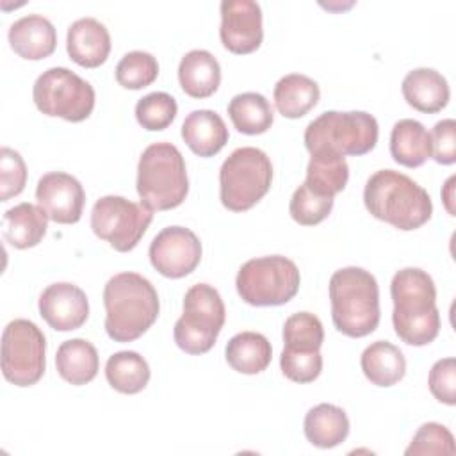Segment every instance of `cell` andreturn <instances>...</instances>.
I'll return each mask as SVG.
<instances>
[{
    "label": "cell",
    "mask_w": 456,
    "mask_h": 456,
    "mask_svg": "<svg viewBox=\"0 0 456 456\" xmlns=\"http://www.w3.org/2000/svg\"><path fill=\"white\" fill-rule=\"evenodd\" d=\"M390 296L394 301L392 324L395 335L408 346L431 344L440 331L433 278L419 267H404L394 274Z\"/></svg>",
    "instance_id": "6da1fadb"
},
{
    "label": "cell",
    "mask_w": 456,
    "mask_h": 456,
    "mask_svg": "<svg viewBox=\"0 0 456 456\" xmlns=\"http://www.w3.org/2000/svg\"><path fill=\"white\" fill-rule=\"evenodd\" d=\"M105 331L114 342H132L159 317V294L137 273H118L103 287Z\"/></svg>",
    "instance_id": "7a4b0ae2"
},
{
    "label": "cell",
    "mask_w": 456,
    "mask_h": 456,
    "mask_svg": "<svg viewBox=\"0 0 456 456\" xmlns=\"http://www.w3.org/2000/svg\"><path fill=\"white\" fill-rule=\"evenodd\" d=\"M363 203L372 217L403 232L420 228L433 214L428 191L394 169H379L369 176L363 187Z\"/></svg>",
    "instance_id": "3957f363"
},
{
    "label": "cell",
    "mask_w": 456,
    "mask_h": 456,
    "mask_svg": "<svg viewBox=\"0 0 456 456\" xmlns=\"http://www.w3.org/2000/svg\"><path fill=\"white\" fill-rule=\"evenodd\" d=\"M331 319L353 338L370 335L379 324V287L376 278L356 265L342 267L330 278Z\"/></svg>",
    "instance_id": "277c9868"
},
{
    "label": "cell",
    "mask_w": 456,
    "mask_h": 456,
    "mask_svg": "<svg viewBox=\"0 0 456 456\" xmlns=\"http://www.w3.org/2000/svg\"><path fill=\"white\" fill-rule=\"evenodd\" d=\"M137 194L151 210H171L183 203L189 192L185 160L171 142L150 144L137 164Z\"/></svg>",
    "instance_id": "5b68a950"
},
{
    "label": "cell",
    "mask_w": 456,
    "mask_h": 456,
    "mask_svg": "<svg viewBox=\"0 0 456 456\" xmlns=\"http://www.w3.org/2000/svg\"><path fill=\"white\" fill-rule=\"evenodd\" d=\"M273 164L265 151L255 146L233 150L219 169V200L232 212L255 207L271 189Z\"/></svg>",
    "instance_id": "8992f818"
},
{
    "label": "cell",
    "mask_w": 456,
    "mask_h": 456,
    "mask_svg": "<svg viewBox=\"0 0 456 456\" xmlns=\"http://www.w3.org/2000/svg\"><path fill=\"white\" fill-rule=\"evenodd\" d=\"M379 135L378 121L363 110H328L308 123L303 141L306 150H331L335 153L360 157L374 150Z\"/></svg>",
    "instance_id": "52a82bcc"
},
{
    "label": "cell",
    "mask_w": 456,
    "mask_h": 456,
    "mask_svg": "<svg viewBox=\"0 0 456 456\" xmlns=\"http://www.w3.org/2000/svg\"><path fill=\"white\" fill-rule=\"evenodd\" d=\"M297 265L281 255L251 258L240 265L235 287L240 299L251 306H280L299 290Z\"/></svg>",
    "instance_id": "ba28073f"
},
{
    "label": "cell",
    "mask_w": 456,
    "mask_h": 456,
    "mask_svg": "<svg viewBox=\"0 0 456 456\" xmlns=\"http://www.w3.org/2000/svg\"><path fill=\"white\" fill-rule=\"evenodd\" d=\"M226 319V308L219 292L208 283L192 285L183 296V314L175 322L176 346L189 354L208 353Z\"/></svg>",
    "instance_id": "9c48e42d"
},
{
    "label": "cell",
    "mask_w": 456,
    "mask_h": 456,
    "mask_svg": "<svg viewBox=\"0 0 456 456\" xmlns=\"http://www.w3.org/2000/svg\"><path fill=\"white\" fill-rule=\"evenodd\" d=\"M32 100L39 112L78 123L91 116L96 94L87 80L68 68L55 66L36 78Z\"/></svg>",
    "instance_id": "30bf717a"
},
{
    "label": "cell",
    "mask_w": 456,
    "mask_h": 456,
    "mask_svg": "<svg viewBox=\"0 0 456 456\" xmlns=\"http://www.w3.org/2000/svg\"><path fill=\"white\" fill-rule=\"evenodd\" d=\"M46 338L28 319L11 321L2 333V374L16 387L36 385L46 369Z\"/></svg>",
    "instance_id": "8fae6325"
},
{
    "label": "cell",
    "mask_w": 456,
    "mask_h": 456,
    "mask_svg": "<svg viewBox=\"0 0 456 456\" xmlns=\"http://www.w3.org/2000/svg\"><path fill=\"white\" fill-rule=\"evenodd\" d=\"M153 221V210L123 196H103L91 210L93 233L107 240L116 251H132Z\"/></svg>",
    "instance_id": "7c38bea8"
},
{
    "label": "cell",
    "mask_w": 456,
    "mask_h": 456,
    "mask_svg": "<svg viewBox=\"0 0 456 456\" xmlns=\"http://www.w3.org/2000/svg\"><path fill=\"white\" fill-rule=\"evenodd\" d=\"M151 265L166 278H183L191 274L201 260V242L185 226H167L160 230L148 251Z\"/></svg>",
    "instance_id": "4fadbf2b"
},
{
    "label": "cell",
    "mask_w": 456,
    "mask_h": 456,
    "mask_svg": "<svg viewBox=\"0 0 456 456\" xmlns=\"http://www.w3.org/2000/svg\"><path fill=\"white\" fill-rule=\"evenodd\" d=\"M219 9L223 46L237 55L258 50L264 39L260 5L253 0H223Z\"/></svg>",
    "instance_id": "5bb4252c"
},
{
    "label": "cell",
    "mask_w": 456,
    "mask_h": 456,
    "mask_svg": "<svg viewBox=\"0 0 456 456\" xmlns=\"http://www.w3.org/2000/svg\"><path fill=\"white\" fill-rule=\"evenodd\" d=\"M36 200L48 219L59 224H73L82 217L86 192L75 176L62 171H52L39 178Z\"/></svg>",
    "instance_id": "9a60e30c"
},
{
    "label": "cell",
    "mask_w": 456,
    "mask_h": 456,
    "mask_svg": "<svg viewBox=\"0 0 456 456\" xmlns=\"http://www.w3.org/2000/svg\"><path fill=\"white\" fill-rule=\"evenodd\" d=\"M39 314L57 331L78 330L89 317L86 292L69 281L48 285L39 296Z\"/></svg>",
    "instance_id": "2e32d148"
},
{
    "label": "cell",
    "mask_w": 456,
    "mask_h": 456,
    "mask_svg": "<svg viewBox=\"0 0 456 456\" xmlns=\"http://www.w3.org/2000/svg\"><path fill=\"white\" fill-rule=\"evenodd\" d=\"M66 50L78 66L98 68L110 53V34L96 18H80L68 28Z\"/></svg>",
    "instance_id": "e0dca14e"
},
{
    "label": "cell",
    "mask_w": 456,
    "mask_h": 456,
    "mask_svg": "<svg viewBox=\"0 0 456 456\" xmlns=\"http://www.w3.org/2000/svg\"><path fill=\"white\" fill-rule=\"evenodd\" d=\"M9 45L21 59L41 61L57 46V32L52 21L41 14H27L9 27Z\"/></svg>",
    "instance_id": "ac0fdd59"
},
{
    "label": "cell",
    "mask_w": 456,
    "mask_h": 456,
    "mask_svg": "<svg viewBox=\"0 0 456 456\" xmlns=\"http://www.w3.org/2000/svg\"><path fill=\"white\" fill-rule=\"evenodd\" d=\"M403 96L410 107L424 114H435L445 109L451 89L442 73L433 68L411 69L401 84Z\"/></svg>",
    "instance_id": "d6986e66"
},
{
    "label": "cell",
    "mask_w": 456,
    "mask_h": 456,
    "mask_svg": "<svg viewBox=\"0 0 456 456\" xmlns=\"http://www.w3.org/2000/svg\"><path fill=\"white\" fill-rule=\"evenodd\" d=\"M228 128L216 110H192L182 123L183 142L200 157H214L219 153L228 142Z\"/></svg>",
    "instance_id": "ffe728a7"
},
{
    "label": "cell",
    "mask_w": 456,
    "mask_h": 456,
    "mask_svg": "<svg viewBox=\"0 0 456 456\" xmlns=\"http://www.w3.org/2000/svg\"><path fill=\"white\" fill-rule=\"evenodd\" d=\"M178 82L191 98H208L221 84V66L210 52L191 50L178 64Z\"/></svg>",
    "instance_id": "44dd1931"
},
{
    "label": "cell",
    "mask_w": 456,
    "mask_h": 456,
    "mask_svg": "<svg viewBox=\"0 0 456 456\" xmlns=\"http://www.w3.org/2000/svg\"><path fill=\"white\" fill-rule=\"evenodd\" d=\"M48 228V216L39 205L18 203L4 214V239L16 249L37 246Z\"/></svg>",
    "instance_id": "7402d4cb"
},
{
    "label": "cell",
    "mask_w": 456,
    "mask_h": 456,
    "mask_svg": "<svg viewBox=\"0 0 456 456\" xmlns=\"http://www.w3.org/2000/svg\"><path fill=\"white\" fill-rule=\"evenodd\" d=\"M306 440L319 449L340 445L349 435L347 413L330 403H321L308 410L303 422Z\"/></svg>",
    "instance_id": "603a6c76"
},
{
    "label": "cell",
    "mask_w": 456,
    "mask_h": 456,
    "mask_svg": "<svg viewBox=\"0 0 456 456\" xmlns=\"http://www.w3.org/2000/svg\"><path fill=\"white\" fill-rule=\"evenodd\" d=\"M55 367L59 376L75 385H86L93 381L100 369V358L96 347L86 338L64 340L55 354Z\"/></svg>",
    "instance_id": "cb8c5ba5"
},
{
    "label": "cell",
    "mask_w": 456,
    "mask_h": 456,
    "mask_svg": "<svg viewBox=\"0 0 456 456\" xmlns=\"http://www.w3.org/2000/svg\"><path fill=\"white\" fill-rule=\"evenodd\" d=\"M319 96L321 91L317 82L301 73L281 77L273 91L276 110L289 119H297L308 114L317 105Z\"/></svg>",
    "instance_id": "d4e9b609"
},
{
    "label": "cell",
    "mask_w": 456,
    "mask_h": 456,
    "mask_svg": "<svg viewBox=\"0 0 456 456\" xmlns=\"http://www.w3.org/2000/svg\"><path fill=\"white\" fill-rule=\"evenodd\" d=\"M365 378L376 387H394L406 374V360L399 347L387 340L367 346L360 356Z\"/></svg>",
    "instance_id": "484cf974"
},
{
    "label": "cell",
    "mask_w": 456,
    "mask_h": 456,
    "mask_svg": "<svg viewBox=\"0 0 456 456\" xmlns=\"http://www.w3.org/2000/svg\"><path fill=\"white\" fill-rule=\"evenodd\" d=\"M392 159L404 167H419L431 159L429 132L417 119H399L390 132Z\"/></svg>",
    "instance_id": "4316f807"
},
{
    "label": "cell",
    "mask_w": 456,
    "mask_h": 456,
    "mask_svg": "<svg viewBox=\"0 0 456 456\" xmlns=\"http://www.w3.org/2000/svg\"><path fill=\"white\" fill-rule=\"evenodd\" d=\"M224 356L233 370L240 374H258L269 367L273 347L262 333L240 331L228 340Z\"/></svg>",
    "instance_id": "83f0119b"
},
{
    "label": "cell",
    "mask_w": 456,
    "mask_h": 456,
    "mask_svg": "<svg viewBox=\"0 0 456 456\" xmlns=\"http://www.w3.org/2000/svg\"><path fill=\"white\" fill-rule=\"evenodd\" d=\"M349 180V166L340 153L331 150H317L310 153L305 183L317 194L335 198L346 189Z\"/></svg>",
    "instance_id": "f1b7e54d"
},
{
    "label": "cell",
    "mask_w": 456,
    "mask_h": 456,
    "mask_svg": "<svg viewBox=\"0 0 456 456\" xmlns=\"http://www.w3.org/2000/svg\"><path fill=\"white\" fill-rule=\"evenodd\" d=\"M228 116L233 126L246 135L264 134L274 121L273 107L260 93L235 94L228 103Z\"/></svg>",
    "instance_id": "f546056e"
},
{
    "label": "cell",
    "mask_w": 456,
    "mask_h": 456,
    "mask_svg": "<svg viewBox=\"0 0 456 456\" xmlns=\"http://www.w3.org/2000/svg\"><path fill=\"white\" fill-rule=\"evenodd\" d=\"M109 385L121 394H137L150 381V365L135 351H118L105 363Z\"/></svg>",
    "instance_id": "4dcf8cb0"
},
{
    "label": "cell",
    "mask_w": 456,
    "mask_h": 456,
    "mask_svg": "<svg viewBox=\"0 0 456 456\" xmlns=\"http://www.w3.org/2000/svg\"><path fill=\"white\" fill-rule=\"evenodd\" d=\"M159 77L157 59L142 50L128 52L116 66V80L125 89H142L153 84Z\"/></svg>",
    "instance_id": "1f68e13d"
},
{
    "label": "cell",
    "mask_w": 456,
    "mask_h": 456,
    "mask_svg": "<svg viewBox=\"0 0 456 456\" xmlns=\"http://www.w3.org/2000/svg\"><path fill=\"white\" fill-rule=\"evenodd\" d=\"M178 112L176 100L162 91L150 93L135 103L137 123L150 132H159L167 128Z\"/></svg>",
    "instance_id": "d6a6232c"
},
{
    "label": "cell",
    "mask_w": 456,
    "mask_h": 456,
    "mask_svg": "<svg viewBox=\"0 0 456 456\" xmlns=\"http://www.w3.org/2000/svg\"><path fill=\"white\" fill-rule=\"evenodd\" d=\"M283 342L290 349H321L324 342V328L317 315L297 312L285 319Z\"/></svg>",
    "instance_id": "836d02e7"
},
{
    "label": "cell",
    "mask_w": 456,
    "mask_h": 456,
    "mask_svg": "<svg viewBox=\"0 0 456 456\" xmlns=\"http://www.w3.org/2000/svg\"><path fill=\"white\" fill-rule=\"evenodd\" d=\"M333 208V198L314 192L305 182L294 191L289 205L290 217L303 226H314L324 221Z\"/></svg>",
    "instance_id": "e575fe53"
},
{
    "label": "cell",
    "mask_w": 456,
    "mask_h": 456,
    "mask_svg": "<svg viewBox=\"0 0 456 456\" xmlns=\"http://www.w3.org/2000/svg\"><path fill=\"white\" fill-rule=\"evenodd\" d=\"M280 367L285 378L294 383H312L322 370L321 349H290L283 347Z\"/></svg>",
    "instance_id": "d590c367"
},
{
    "label": "cell",
    "mask_w": 456,
    "mask_h": 456,
    "mask_svg": "<svg viewBox=\"0 0 456 456\" xmlns=\"http://www.w3.org/2000/svg\"><path fill=\"white\" fill-rule=\"evenodd\" d=\"M454 451L456 447H454L452 433L438 422H426L417 429L404 454L406 456L454 454Z\"/></svg>",
    "instance_id": "8d00e7d4"
},
{
    "label": "cell",
    "mask_w": 456,
    "mask_h": 456,
    "mask_svg": "<svg viewBox=\"0 0 456 456\" xmlns=\"http://www.w3.org/2000/svg\"><path fill=\"white\" fill-rule=\"evenodd\" d=\"M27 183V166L21 155L4 146L0 150V201H9L18 196Z\"/></svg>",
    "instance_id": "74e56055"
},
{
    "label": "cell",
    "mask_w": 456,
    "mask_h": 456,
    "mask_svg": "<svg viewBox=\"0 0 456 456\" xmlns=\"http://www.w3.org/2000/svg\"><path fill=\"white\" fill-rule=\"evenodd\" d=\"M429 392L435 399L447 406L456 404V362L454 358H442L433 363L428 378Z\"/></svg>",
    "instance_id": "f35d334b"
},
{
    "label": "cell",
    "mask_w": 456,
    "mask_h": 456,
    "mask_svg": "<svg viewBox=\"0 0 456 456\" xmlns=\"http://www.w3.org/2000/svg\"><path fill=\"white\" fill-rule=\"evenodd\" d=\"M431 159L442 166L456 162V121L447 118L438 121L429 132Z\"/></svg>",
    "instance_id": "ab89813d"
},
{
    "label": "cell",
    "mask_w": 456,
    "mask_h": 456,
    "mask_svg": "<svg viewBox=\"0 0 456 456\" xmlns=\"http://www.w3.org/2000/svg\"><path fill=\"white\" fill-rule=\"evenodd\" d=\"M452 191H454V176H451V178L445 182L444 191H442V200H444L445 208H447V212H449L451 216H454V207H452L454 196H452Z\"/></svg>",
    "instance_id": "60d3db41"
}]
</instances>
